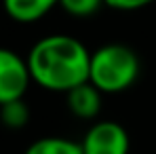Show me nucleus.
Instances as JSON below:
<instances>
[{
    "label": "nucleus",
    "instance_id": "obj_8",
    "mask_svg": "<svg viewBox=\"0 0 156 154\" xmlns=\"http://www.w3.org/2000/svg\"><path fill=\"white\" fill-rule=\"evenodd\" d=\"M0 120L6 129H23L30 120V108L21 99H13L0 106Z\"/></svg>",
    "mask_w": 156,
    "mask_h": 154
},
{
    "label": "nucleus",
    "instance_id": "obj_6",
    "mask_svg": "<svg viewBox=\"0 0 156 154\" xmlns=\"http://www.w3.org/2000/svg\"><path fill=\"white\" fill-rule=\"evenodd\" d=\"M59 4V0H2L4 13L17 23H34Z\"/></svg>",
    "mask_w": 156,
    "mask_h": 154
},
{
    "label": "nucleus",
    "instance_id": "obj_2",
    "mask_svg": "<svg viewBox=\"0 0 156 154\" xmlns=\"http://www.w3.org/2000/svg\"><path fill=\"white\" fill-rule=\"evenodd\" d=\"M139 70L141 63L137 53L127 45L112 42L91 53L89 80L104 95H116L135 84V80L139 78Z\"/></svg>",
    "mask_w": 156,
    "mask_h": 154
},
{
    "label": "nucleus",
    "instance_id": "obj_7",
    "mask_svg": "<svg viewBox=\"0 0 156 154\" xmlns=\"http://www.w3.org/2000/svg\"><path fill=\"white\" fill-rule=\"evenodd\" d=\"M23 154H82V148L68 137H40L30 144Z\"/></svg>",
    "mask_w": 156,
    "mask_h": 154
},
{
    "label": "nucleus",
    "instance_id": "obj_1",
    "mask_svg": "<svg viewBox=\"0 0 156 154\" xmlns=\"http://www.w3.org/2000/svg\"><path fill=\"white\" fill-rule=\"evenodd\" d=\"M26 59L32 80L47 91L68 93L76 84L89 80L91 53L74 36H44L30 49Z\"/></svg>",
    "mask_w": 156,
    "mask_h": 154
},
{
    "label": "nucleus",
    "instance_id": "obj_4",
    "mask_svg": "<svg viewBox=\"0 0 156 154\" xmlns=\"http://www.w3.org/2000/svg\"><path fill=\"white\" fill-rule=\"evenodd\" d=\"M32 82L27 59L15 51L0 47V106L13 99H21Z\"/></svg>",
    "mask_w": 156,
    "mask_h": 154
},
{
    "label": "nucleus",
    "instance_id": "obj_5",
    "mask_svg": "<svg viewBox=\"0 0 156 154\" xmlns=\"http://www.w3.org/2000/svg\"><path fill=\"white\" fill-rule=\"evenodd\" d=\"M66 95H68L66 102H68L70 112L74 116H78V118H82V120H93L99 114V110H101V97H104V93L91 80H84V82L76 84Z\"/></svg>",
    "mask_w": 156,
    "mask_h": 154
},
{
    "label": "nucleus",
    "instance_id": "obj_9",
    "mask_svg": "<svg viewBox=\"0 0 156 154\" xmlns=\"http://www.w3.org/2000/svg\"><path fill=\"white\" fill-rule=\"evenodd\" d=\"M101 4H105L104 0H59V6L72 17H91L101 9Z\"/></svg>",
    "mask_w": 156,
    "mask_h": 154
},
{
    "label": "nucleus",
    "instance_id": "obj_10",
    "mask_svg": "<svg viewBox=\"0 0 156 154\" xmlns=\"http://www.w3.org/2000/svg\"><path fill=\"white\" fill-rule=\"evenodd\" d=\"M105 6L114 9V11H139L144 6H150L156 0H104Z\"/></svg>",
    "mask_w": 156,
    "mask_h": 154
},
{
    "label": "nucleus",
    "instance_id": "obj_3",
    "mask_svg": "<svg viewBox=\"0 0 156 154\" xmlns=\"http://www.w3.org/2000/svg\"><path fill=\"white\" fill-rule=\"evenodd\" d=\"M80 148L82 154H129V133L120 123L99 120L84 133Z\"/></svg>",
    "mask_w": 156,
    "mask_h": 154
}]
</instances>
